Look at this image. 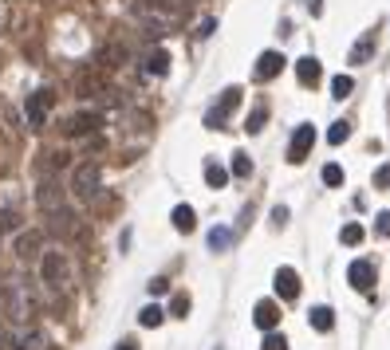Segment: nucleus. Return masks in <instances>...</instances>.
<instances>
[{
    "label": "nucleus",
    "instance_id": "nucleus-1",
    "mask_svg": "<svg viewBox=\"0 0 390 350\" xmlns=\"http://www.w3.org/2000/svg\"><path fill=\"white\" fill-rule=\"evenodd\" d=\"M130 16L142 20V24L170 28V24H178V20L185 16V4L182 0H135V4H130Z\"/></svg>",
    "mask_w": 390,
    "mask_h": 350
},
{
    "label": "nucleus",
    "instance_id": "nucleus-2",
    "mask_svg": "<svg viewBox=\"0 0 390 350\" xmlns=\"http://www.w3.org/2000/svg\"><path fill=\"white\" fill-rule=\"evenodd\" d=\"M0 303H4V315H8L12 323H28L32 311H36V299L28 295V288L20 279H4V283H0Z\"/></svg>",
    "mask_w": 390,
    "mask_h": 350
},
{
    "label": "nucleus",
    "instance_id": "nucleus-3",
    "mask_svg": "<svg viewBox=\"0 0 390 350\" xmlns=\"http://www.w3.org/2000/svg\"><path fill=\"white\" fill-rule=\"evenodd\" d=\"M99 189H103V166L99 161H79L71 169V193L79 201H95Z\"/></svg>",
    "mask_w": 390,
    "mask_h": 350
},
{
    "label": "nucleus",
    "instance_id": "nucleus-4",
    "mask_svg": "<svg viewBox=\"0 0 390 350\" xmlns=\"http://www.w3.org/2000/svg\"><path fill=\"white\" fill-rule=\"evenodd\" d=\"M67 276H71V264H67V256H63L60 248H51V252H40V279H44L48 288H60V283H67Z\"/></svg>",
    "mask_w": 390,
    "mask_h": 350
},
{
    "label": "nucleus",
    "instance_id": "nucleus-5",
    "mask_svg": "<svg viewBox=\"0 0 390 350\" xmlns=\"http://www.w3.org/2000/svg\"><path fill=\"white\" fill-rule=\"evenodd\" d=\"M51 107H56V95H51L48 87H44V91H32V95H28V103H24L28 126H32V130H44V122H48Z\"/></svg>",
    "mask_w": 390,
    "mask_h": 350
},
{
    "label": "nucleus",
    "instance_id": "nucleus-6",
    "mask_svg": "<svg viewBox=\"0 0 390 350\" xmlns=\"http://www.w3.org/2000/svg\"><path fill=\"white\" fill-rule=\"evenodd\" d=\"M241 95H244L241 87H225V91H221V103L205 114V126H209V130H225V119L241 107Z\"/></svg>",
    "mask_w": 390,
    "mask_h": 350
},
{
    "label": "nucleus",
    "instance_id": "nucleus-7",
    "mask_svg": "<svg viewBox=\"0 0 390 350\" xmlns=\"http://www.w3.org/2000/svg\"><path fill=\"white\" fill-rule=\"evenodd\" d=\"M36 205H40V213H56V209L67 205V189H63L56 177H44V182L36 185Z\"/></svg>",
    "mask_w": 390,
    "mask_h": 350
},
{
    "label": "nucleus",
    "instance_id": "nucleus-8",
    "mask_svg": "<svg viewBox=\"0 0 390 350\" xmlns=\"http://www.w3.org/2000/svg\"><path fill=\"white\" fill-rule=\"evenodd\" d=\"M99 126H103V114H99V110H79V114H71V119H67L63 134H67V138H91Z\"/></svg>",
    "mask_w": 390,
    "mask_h": 350
},
{
    "label": "nucleus",
    "instance_id": "nucleus-9",
    "mask_svg": "<svg viewBox=\"0 0 390 350\" xmlns=\"http://www.w3.org/2000/svg\"><path fill=\"white\" fill-rule=\"evenodd\" d=\"M312 146H316V126L312 122H300L292 134V142H288V161H304L312 154Z\"/></svg>",
    "mask_w": 390,
    "mask_h": 350
},
{
    "label": "nucleus",
    "instance_id": "nucleus-10",
    "mask_svg": "<svg viewBox=\"0 0 390 350\" xmlns=\"http://www.w3.org/2000/svg\"><path fill=\"white\" fill-rule=\"evenodd\" d=\"M16 260H24V264H32V260H40V252H44V232L40 229H28V232H16Z\"/></svg>",
    "mask_w": 390,
    "mask_h": 350
},
{
    "label": "nucleus",
    "instance_id": "nucleus-11",
    "mask_svg": "<svg viewBox=\"0 0 390 350\" xmlns=\"http://www.w3.org/2000/svg\"><path fill=\"white\" fill-rule=\"evenodd\" d=\"M347 283H351L355 291L371 295V288H375V264H371V260H355V264L347 268Z\"/></svg>",
    "mask_w": 390,
    "mask_h": 350
},
{
    "label": "nucleus",
    "instance_id": "nucleus-12",
    "mask_svg": "<svg viewBox=\"0 0 390 350\" xmlns=\"http://www.w3.org/2000/svg\"><path fill=\"white\" fill-rule=\"evenodd\" d=\"M272 283H276V295H280V299H296V295H300V288H304V279H300V272H296V268H276Z\"/></svg>",
    "mask_w": 390,
    "mask_h": 350
},
{
    "label": "nucleus",
    "instance_id": "nucleus-13",
    "mask_svg": "<svg viewBox=\"0 0 390 350\" xmlns=\"http://www.w3.org/2000/svg\"><path fill=\"white\" fill-rule=\"evenodd\" d=\"M253 323L260 326V331H276V326H280V303L276 299H260L253 307Z\"/></svg>",
    "mask_w": 390,
    "mask_h": 350
},
{
    "label": "nucleus",
    "instance_id": "nucleus-14",
    "mask_svg": "<svg viewBox=\"0 0 390 350\" xmlns=\"http://www.w3.org/2000/svg\"><path fill=\"white\" fill-rule=\"evenodd\" d=\"M284 71V55L280 51H260V60H256L253 75L260 79V83H269V79H276V75Z\"/></svg>",
    "mask_w": 390,
    "mask_h": 350
},
{
    "label": "nucleus",
    "instance_id": "nucleus-15",
    "mask_svg": "<svg viewBox=\"0 0 390 350\" xmlns=\"http://www.w3.org/2000/svg\"><path fill=\"white\" fill-rule=\"evenodd\" d=\"M48 232L51 236H60V240H67V236L75 232V213L71 209L63 205V209H56V213H48Z\"/></svg>",
    "mask_w": 390,
    "mask_h": 350
},
{
    "label": "nucleus",
    "instance_id": "nucleus-16",
    "mask_svg": "<svg viewBox=\"0 0 390 350\" xmlns=\"http://www.w3.org/2000/svg\"><path fill=\"white\" fill-rule=\"evenodd\" d=\"M296 79L304 87H316L319 79H323V67H319L316 55H304V60H296Z\"/></svg>",
    "mask_w": 390,
    "mask_h": 350
},
{
    "label": "nucleus",
    "instance_id": "nucleus-17",
    "mask_svg": "<svg viewBox=\"0 0 390 350\" xmlns=\"http://www.w3.org/2000/svg\"><path fill=\"white\" fill-rule=\"evenodd\" d=\"M95 60H99V67H122L126 63V48L122 44H103Z\"/></svg>",
    "mask_w": 390,
    "mask_h": 350
},
{
    "label": "nucleus",
    "instance_id": "nucleus-18",
    "mask_svg": "<svg viewBox=\"0 0 390 350\" xmlns=\"http://www.w3.org/2000/svg\"><path fill=\"white\" fill-rule=\"evenodd\" d=\"M170 51H166V48H154V51H150V55H146V75H158V79H162V75H170Z\"/></svg>",
    "mask_w": 390,
    "mask_h": 350
},
{
    "label": "nucleus",
    "instance_id": "nucleus-19",
    "mask_svg": "<svg viewBox=\"0 0 390 350\" xmlns=\"http://www.w3.org/2000/svg\"><path fill=\"white\" fill-rule=\"evenodd\" d=\"M307 323H312V331H331V326H335V311L319 303V307H312V311H307Z\"/></svg>",
    "mask_w": 390,
    "mask_h": 350
},
{
    "label": "nucleus",
    "instance_id": "nucleus-20",
    "mask_svg": "<svg viewBox=\"0 0 390 350\" xmlns=\"http://www.w3.org/2000/svg\"><path fill=\"white\" fill-rule=\"evenodd\" d=\"M170 220H173V229H178V232H194L197 229V213L189 205H178Z\"/></svg>",
    "mask_w": 390,
    "mask_h": 350
},
{
    "label": "nucleus",
    "instance_id": "nucleus-21",
    "mask_svg": "<svg viewBox=\"0 0 390 350\" xmlns=\"http://www.w3.org/2000/svg\"><path fill=\"white\" fill-rule=\"evenodd\" d=\"M225 182H229V169L217 166V161H209L205 166V185L209 189H225Z\"/></svg>",
    "mask_w": 390,
    "mask_h": 350
},
{
    "label": "nucleus",
    "instance_id": "nucleus-22",
    "mask_svg": "<svg viewBox=\"0 0 390 350\" xmlns=\"http://www.w3.org/2000/svg\"><path fill=\"white\" fill-rule=\"evenodd\" d=\"M229 244H232V229H225V225L209 229V248H213V252H225Z\"/></svg>",
    "mask_w": 390,
    "mask_h": 350
},
{
    "label": "nucleus",
    "instance_id": "nucleus-23",
    "mask_svg": "<svg viewBox=\"0 0 390 350\" xmlns=\"http://www.w3.org/2000/svg\"><path fill=\"white\" fill-rule=\"evenodd\" d=\"M162 319H166V311H162L158 303H146V307L138 311V323L150 326V331H154V326H162Z\"/></svg>",
    "mask_w": 390,
    "mask_h": 350
},
{
    "label": "nucleus",
    "instance_id": "nucleus-24",
    "mask_svg": "<svg viewBox=\"0 0 390 350\" xmlns=\"http://www.w3.org/2000/svg\"><path fill=\"white\" fill-rule=\"evenodd\" d=\"M351 91H355V79L351 75H335V79H331V98H351Z\"/></svg>",
    "mask_w": 390,
    "mask_h": 350
},
{
    "label": "nucleus",
    "instance_id": "nucleus-25",
    "mask_svg": "<svg viewBox=\"0 0 390 350\" xmlns=\"http://www.w3.org/2000/svg\"><path fill=\"white\" fill-rule=\"evenodd\" d=\"M264 122H269V107L260 103V107H253V114H248V122H244V130H248V134H260V130H264Z\"/></svg>",
    "mask_w": 390,
    "mask_h": 350
},
{
    "label": "nucleus",
    "instance_id": "nucleus-26",
    "mask_svg": "<svg viewBox=\"0 0 390 350\" xmlns=\"http://www.w3.org/2000/svg\"><path fill=\"white\" fill-rule=\"evenodd\" d=\"M229 173H232V177H253V157H248V154H232Z\"/></svg>",
    "mask_w": 390,
    "mask_h": 350
},
{
    "label": "nucleus",
    "instance_id": "nucleus-27",
    "mask_svg": "<svg viewBox=\"0 0 390 350\" xmlns=\"http://www.w3.org/2000/svg\"><path fill=\"white\" fill-rule=\"evenodd\" d=\"M363 236H366V232H363V225H343V229H339V240L347 244V248H355V244H363Z\"/></svg>",
    "mask_w": 390,
    "mask_h": 350
},
{
    "label": "nucleus",
    "instance_id": "nucleus-28",
    "mask_svg": "<svg viewBox=\"0 0 390 350\" xmlns=\"http://www.w3.org/2000/svg\"><path fill=\"white\" fill-rule=\"evenodd\" d=\"M351 138V122H331V130H328V142L331 146H343Z\"/></svg>",
    "mask_w": 390,
    "mask_h": 350
},
{
    "label": "nucleus",
    "instance_id": "nucleus-29",
    "mask_svg": "<svg viewBox=\"0 0 390 350\" xmlns=\"http://www.w3.org/2000/svg\"><path fill=\"white\" fill-rule=\"evenodd\" d=\"M371 51H375V40L366 36L363 44H355V48H351V63H363V60H371Z\"/></svg>",
    "mask_w": 390,
    "mask_h": 350
},
{
    "label": "nucleus",
    "instance_id": "nucleus-30",
    "mask_svg": "<svg viewBox=\"0 0 390 350\" xmlns=\"http://www.w3.org/2000/svg\"><path fill=\"white\" fill-rule=\"evenodd\" d=\"M319 177H323V185H343V166H335V161H328Z\"/></svg>",
    "mask_w": 390,
    "mask_h": 350
},
{
    "label": "nucleus",
    "instance_id": "nucleus-31",
    "mask_svg": "<svg viewBox=\"0 0 390 350\" xmlns=\"http://www.w3.org/2000/svg\"><path fill=\"white\" fill-rule=\"evenodd\" d=\"M0 232H20V217L12 209H0Z\"/></svg>",
    "mask_w": 390,
    "mask_h": 350
},
{
    "label": "nucleus",
    "instance_id": "nucleus-32",
    "mask_svg": "<svg viewBox=\"0 0 390 350\" xmlns=\"http://www.w3.org/2000/svg\"><path fill=\"white\" fill-rule=\"evenodd\" d=\"M99 91H103V79H95V75L79 79V95H99Z\"/></svg>",
    "mask_w": 390,
    "mask_h": 350
},
{
    "label": "nucleus",
    "instance_id": "nucleus-33",
    "mask_svg": "<svg viewBox=\"0 0 390 350\" xmlns=\"http://www.w3.org/2000/svg\"><path fill=\"white\" fill-rule=\"evenodd\" d=\"M170 315H173V319H185V315H189V295H173Z\"/></svg>",
    "mask_w": 390,
    "mask_h": 350
},
{
    "label": "nucleus",
    "instance_id": "nucleus-34",
    "mask_svg": "<svg viewBox=\"0 0 390 350\" xmlns=\"http://www.w3.org/2000/svg\"><path fill=\"white\" fill-rule=\"evenodd\" d=\"M0 350H20V335H12L8 326H0Z\"/></svg>",
    "mask_w": 390,
    "mask_h": 350
},
{
    "label": "nucleus",
    "instance_id": "nucleus-35",
    "mask_svg": "<svg viewBox=\"0 0 390 350\" xmlns=\"http://www.w3.org/2000/svg\"><path fill=\"white\" fill-rule=\"evenodd\" d=\"M264 350H288V338L276 335V331H269V338H264Z\"/></svg>",
    "mask_w": 390,
    "mask_h": 350
},
{
    "label": "nucleus",
    "instance_id": "nucleus-36",
    "mask_svg": "<svg viewBox=\"0 0 390 350\" xmlns=\"http://www.w3.org/2000/svg\"><path fill=\"white\" fill-rule=\"evenodd\" d=\"M375 189H390V166L375 169Z\"/></svg>",
    "mask_w": 390,
    "mask_h": 350
},
{
    "label": "nucleus",
    "instance_id": "nucleus-37",
    "mask_svg": "<svg viewBox=\"0 0 390 350\" xmlns=\"http://www.w3.org/2000/svg\"><path fill=\"white\" fill-rule=\"evenodd\" d=\"M166 291H170V279H150V295H166Z\"/></svg>",
    "mask_w": 390,
    "mask_h": 350
},
{
    "label": "nucleus",
    "instance_id": "nucleus-38",
    "mask_svg": "<svg viewBox=\"0 0 390 350\" xmlns=\"http://www.w3.org/2000/svg\"><path fill=\"white\" fill-rule=\"evenodd\" d=\"M213 28H217V20H213V16H205V20L197 24V36H201V40H205V36H213Z\"/></svg>",
    "mask_w": 390,
    "mask_h": 350
},
{
    "label": "nucleus",
    "instance_id": "nucleus-39",
    "mask_svg": "<svg viewBox=\"0 0 390 350\" xmlns=\"http://www.w3.org/2000/svg\"><path fill=\"white\" fill-rule=\"evenodd\" d=\"M272 225H276V229H280V225H288V209H284V205L272 209Z\"/></svg>",
    "mask_w": 390,
    "mask_h": 350
},
{
    "label": "nucleus",
    "instance_id": "nucleus-40",
    "mask_svg": "<svg viewBox=\"0 0 390 350\" xmlns=\"http://www.w3.org/2000/svg\"><path fill=\"white\" fill-rule=\"evenodd\" d=\"M378 236H390V213H378Z\"/></svg>",
    "mask_w": 390,
    "mask_h": 350
},
{
    "label": "nucleus",
    "instance_id": "nucleus-41",
    "mask_svg": "<svg viewBox=\"0 0 390 350\" xmlns=\"http://www.w3.org/2000/svg\"><path fill=\"white\" fill-rule=\"evenodd\" d=\"M307 8H312V16H319L323 12V0H307Z\"/></svg>",
    "mask_w": 390,
    "mask_h": 350
},
{
    "label": "nucleus",
    "instance_id": "nucleus-42",
    "mask_svg": "<svg viewBox=\"0 0 390 350\" xmlns=\"http://www.w3.org/2000/svg\"><path fill=\"white\" fill-rule=\"evenodd\" d=\"M115 350H138V342H130V338H122V342H119Z\"/></svg>",
    "mask_w": 390,
    "mask_h": 350
}]
</instances>
